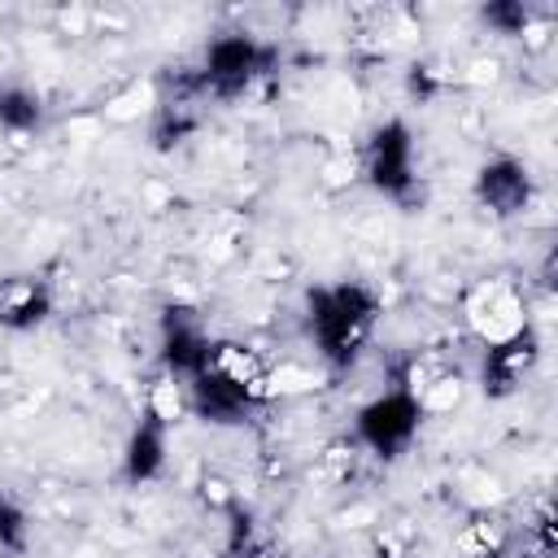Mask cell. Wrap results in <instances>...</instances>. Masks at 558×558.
Returning a JSON list of instances; mask_svg holds the SVG:
<instances>
[{
    "mask_svg": "<svg viewBox=\"0 0 558 558\" xmlns=\"http://www.w3.org/2000/svg\"><path fill=\"white\" fill-rule=\"evenodd\" d=\"M379 314H384L379 292L366 288V283H357V279L318 283L305 296V323H310L314 349L336 371H344V366L357 362V353L366 349Z\"/></svg>",
    "mask_w": 558,
    "mask_h": 558,
    "instance_id": "obj_1",
    "label": "cell"
},
{
    "mask_svg": "<svg viewBox=\"0 0 558 558\" xmlns=\"http://www.w3.org/2000/svg\"><path fill=\"white\" fill-rule=\"evenodd\" d=\"M275 70H279V44H266L244 31H227L209 39L192 78L201 100H240L244 92H253V83H262Z\"/></svg>",
    "mask_w": 558,
    "mask_h": 558,
    "instance_id": "obj_2",
    "label": "cell"
},
{
    "mask_svg": "<svg viewBox=\"0 0 558 558\" xmlns=\"http://www.w3.org/2000/svg\"><path fill=\"white\" fill-rule=\"evenodd\" d=\"M423 414H427L423 397H418L414 388L397 384V388L371 397V401L357 410L353 436H357L375 458L392 462V458H401V453L414 445V436H418V427H423Z\"/></svg>",
    "mask_w": 558,
    "mask_h": 558,
    "instance_id": "obj_3",
    "label": "cell"
},
{
    "mask_svg": "<svg viewBox=\"0 0 558 558\" xmlns=\"http://www.w3.org/2000/svg\"><path fill=\"white\" fill-rule=\"evenodd\" d=\"M362 174L379 196H388L397 205H414L418 174H414V131L405 118H384L371 131Z\"/></svg>",
    "mask_w": 558,
    "mask_h": 558,
    "instance_id": "obj_4",
    "label": "cell"
},
{
    "mask_svg": "<svg viewBox=\"0 0 558 558\" xmlns=\"http://www.w3.org/2000/svg\"><path fill=\"white\" fill-rule=\"evenodd\" d=\"M157 349H161L166 375L192 384L201 371L214 366L218 340L209 336L205 318H201L192 305H166V310H161V323H157Z\"/></svg>",
    "mask_w": 558,
    "mask_h": 558,
    "instance_id": "obj_5",
    "label": "cell"
},
{
    "mask_svg": "<svg viewBox=\"0 0 558 558\" xmlns=\"http://www.w3.org/2000/svg\"><path fill=\"white\" fill-rule=\"evenodd\" d=\"M187 401L196 410V418L205 423H218V427H231V423H244L257 401H262V384L253 379H240L222 366H209L201 371L192 384H187Z\"/></svg>",
    "mask_w": 558,
    "mask_h": 558,
    "instance_id": "obj_6",
    "label": "cell"
},
{
    "mask_svg": "<svg viewBox=\"0 0 558 558\" xmlns=\"http://www.w3.org/2000/svg\"><path fill=\"white\" fill-rule=\"evenodd\" d=\"M532 196H536V183H532L527 166L510 153H497L475 170V201L493 218H519L532 205Z\"/></svg>",
    "mask_w": 558,
    "mask_h": 558,
    "instance_id": "obj_7",
    "label": "cell"
},
{
    "mask_svg": "<svg viewBox=\"0 0 558 558\" xmlns=\"http://www.w3.org/2000/svg\"><path fill=\"white\" fill-rule=\"evenodd\" d=\"M536 357H541V340H536V331H532L527 323L514 327L510 336L493 340V344L484 349V366H480V388H484V397H510V392L523 384V375L536 366Z\"/></svg>",
    "mask_w": 558,
    "mask_h": 558,
    "instance_id": "obj_8",
    "label": "cell"
},
{
    "mask_svg": "<svg viewBox=\"0 0 558 558\" xmlns=\"http://www.w3.org/2000/svg\"><path fill=\"white\" fill-rule=\"evenodd\" d=\"M161 466H166V418L144 410L140 423L131 427L126 445H122V480L126 484H148V480L161 475Z\"/></svg>",
    "mask_w": 558,
    "mask_h": 558,
    "instance_id": "obj_9",
    "label": "cell"
},
{
    "mask_svg": "<svg viewBox=\"0 0 558 558\" xmlns=\"http://www.w3.org/2000/svg\"><path fill=\"white\" fill-rule=\"evenodd\" d=\"M52 314V288L35 275H13L0 283V327L35 331Z\"/></svg>",
    "mask_w": 558,
    "mask_h": 558,
    "instance_id": "obj_10",
    "label": "cell"
},
{
    "mask_svg": "<svg viewBox=\"0 0 558 558\" xmlns=\"http://www.w3.org/2000/svg\"><path fill=\"white\" fill-rule=\"evenodd\" d=\"M44 122V100L26 83H0V131L31 135Z\"/></svg>",
    "mask_w": 558,
    "mask_h": 558,
    "instance_id": "obj_11",
    "label": "cell"
},
{
    "mask_svg": "<svg viewBox=\"0 0 558 558\" xmlns=\"http://www.w3.org/2000/svg\"><path fill=\"white\" fill-rule=\"evenodd\" d=\"M196 126H201V118H196L192 105L161 100V105H157V122H153V148H157V153H170V148H179Z\"/></svg>",
    "mask_w": 558,
    "mask_h": 558,
    "instance_id": "obj_12",
    "label": "cell"
},
{
    "mask_svg": "<svg viewBox=\"0 0 558 558\" xmlns=\"http://www.w3.org/2000/svg\"><path fill=\"white\" fill-rule=\"evenodd\" d=\"M480 22L497 35H523L532 26V9L523 0H493L480 9Z\"/></svg>",
    "mask_w": 558,
    "mask_h": 558,
    "instance_id": "obj_13",
    "label": "cell"
},
{
    "mask_svg": "<svg viewBox=\"0 0 558 558\" xmlns=\"http://www.w3.org/2000/svg\"><path fill=\"white\" fill-rule=\"evenodd\" d=\"M17 549H26V510L9 493H0V554Z\"/></svg>",
    "mask_w": 558,
    "mask_h": 558,
    "instance_id": "obj_14",
    "label": "cell"
},
{
    "mask_svg": "<svg viewBox=\"0 0 558 558\" xmlns=\"http://www.w3.org/2000/svg\"><path fill=\"white\" fill-rule=\"evenodd\" d=\"M436 87H440V83H436V74H432L427 65H414V70L405 74V92H410L414 100H427Z\"/></svg>",
    "mask_w": 558,
    "mask_h": 558,
    "instance_id": "obj_15",
    "label": "cell"
},
{
    "mask_svg": "<svg viewBox=\"0 0 558 558\" xmlns=\"http://www.w3.org/2000/svg\"><path fill=\"white\" fill-rule=\"evenodd\" d=\"M235 558H279V554H235Z\"/></svg>",
    "mask_w": 558,
    "mask_h": 558,
    "instance_id": "obj_16",
    "label": "cell"
}]
</instances>
